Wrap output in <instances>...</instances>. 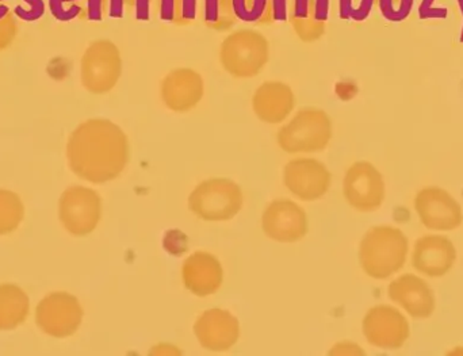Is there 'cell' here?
<instances>
[{
	"label": "cell",
	"instance_id": "cell-1",
	"mask_svg": "<svg viewBox=\"0 0 463 356\" xmlns=\"http://www.w3.org/2000/svg\"><path fill=\"white\" fill-rule=\"evenodd\" d=\"M71 170L84 181L105 183L121 175L129 159L127 136L108 119H90L68 141Z\"/></svg>",
	"mask_w": 463,
	"mask_h": 356
},
{
	"label": "cell",
	"instance_id": "cell-2",
	"mask_svg": "<svg viewBox=\"0 0 463 356\" xmlns=\"http://www.w3.org/2000/svg\"><path fill=\"white\" fill-rule=\"evenodd\" d=\"M410 244L407 236L393 227H375L364 235L359 248V262L367 276L388 279L404 267Z\"/></svg>",
	"mask_w": 463,
	"mask_h": 356
},
{
	"label": "cell",
	"instance_id": "cell-3",
	"mask_svg": "<svg viewBox=\"0 0 463 356\" xmlns=\"http://www.w3.org/2000/svg\"><path fill=\"white\" fill-rule=\"evenodd\" d=\"M269 59V42L255 29H239L224 38L220 46V61L230 75L250 79L259 75Z\"/></svg>",
	"mask_w": 463,
	"mask_h": 356
},
{
	"label": "cell",
	"instance_id": "cell-4",
	"mask_svg": "<svg viewBox=\"0 0 463 356\" xmlns=\"http://www.w3.org/2000/svg\"><path fill=\"white\" fill-rule=\"evenodd\" d=\"M81 83L92 94L110 92L122 75V57L118 46L110 40L90 43L81 57Z\"/></svg>",
	"mask_w": 463,
	"mask_h": 356
},
{
	"label": "cell",
	"instance_id": "cell-5",
	"mask_svg": "<svg viewBox=\"0 0 463 356\" xmlns=\"http://www.w3.org/2000/svg\"><path fill=\"white\" fill-rule=\"evenodd\" d=\"M332 137L331 118L326 111L305 108L282 127L278 143L288 154L323 151Z\"/></svg>",
	"mask_w": 463,
	"mask_h": 356
},
{
	"label": "cell",
	"instance_id": "cell-6",
	"mask_svg": "<svg viewBox=\"0 0 463 356\" xmlns=\"http://www.w3.org/2000/svg\"><path fill=\"white\" fill-rule=\"evenodd\" d=\"M189 205L205 221H227L241 211V190L230 179H209L195 187Z\"/></svg>",
	"mask_w": 463,
	"mask_h": 356
},
{
	"label": "cell",
	"instance_id": "cell-7",
	"mask_svg": "<svg viewBox=\"0 0 463 356\" xmlns=\"http://www.w3.org/2000/svg\"><path fill=\"white\" fill-rule=\"evenodd\" d=\"M102 216L99 195L86 187H71L60 200V220L68 232L86 236L94 232Z\"/></svg>",
	"mask_w": 463,
	"mask_h": 356
},
{
	"label": "cell",
	"instance_id": "cell-8",
	"mask_svg": "<svg viewBox=\"0 0 463 356\" xmlns=\"http://www.w3.org/2000/svg\"><path fill=\"white\" fill-rule=\"evenodd\" d=\"M83 319V309L73 295L53 293L41 301L35 312L38 327L53 336L68 338L78 331Z\"/></svg>",
	"mask_w": 463,
	"mask_h": 356
},
{
	"label": "cell",
	"instance_id": "cell-9",
	"mask_svg": "<svg viewBox=\"0 0 463 356\" xmlns=\"http://www.w3.org/2000/svg\"><path fill=\"white\" fill-rule=\"evenodd\" d=\"M416 213L421 224L430 230L449 232L461 227V205L440 187H426L419 192L415 200Z\"/></svg>",
	"mask_w": 463,
	"mask_h": 356
},
{
	"label": "cell",
	"instance_id": "cell-10",
	"mask_svg": "<svg viewBox=\"0 0 463 356\" xmlns=\"http://www.w3.org/2000/svg\"><path fill=\"white\" fill-rule=\"evenodd\" d=\"M364 333L372 346L402 349L410 339V323L404 314L388 305L374 306L364 320Z\"/></svg>",
	"mask_w": 463,
	"mask_h": 356
},
{
	"label": "cell",
	"instance_id": "cell-11",
	"mask_svg": "<svg viewBox=\"0 0 463 356\" xmlns=\"http://www.w3.org/2000/svg\"><path fill=\"white\" fill-rule=\"evenodd\" d=\"M345 197L356 211H377L385 200V182L380 171L366 162L351 165L345 173Z\"/></svg>",
	"mask_w": 463,
	"mask_h": 356
},
{
	"label": "cell",
	"instance_id": "cell-12",
	"mask_svg": "<svg viewBox=\"0 0 463 356\" xmlns=\"http://www.w3.org/2000/svg\"><path fill=\"white\" fill-rule=\"evenodd\" d=\"M261 227L264 233L272 240L279 243H296L307 236V213L291 201H274L263 213Z\"/></svg>",
	"mask_w": 463,
	"mask_h": 356
},
{
	"label": "cell",
	"instance_id": "cell-13",
	"mask_svg": "<svg viewBox=\"0 0 463 356\" xmlns=\"http://www.w3.org/2000/svg\"><path fill=\"white\" fill-rule=\"evenodd\" d=\"M283 178L286 187L302 201L318 200L331 187V173L315 159L293 160L286 165Z\"/></svg>",
	"mask_w": 463,
	"mask_h": 356
},
{
	"label": "cell",
	"instance_id": "cell-14",
	"mask_svg": "<svg viewBox=\"0 0 463 356\" xmlns=\"http://www.w3.org/2000/svg\"><path fill=\"white\" fill-rule=\"evenodd\" d=\"M205 92L203 76L192 68H176L163 79L160 86L163 102L170 110L184 113L203 100Z\"/></svg>",
	"mask_w": 463,
	"mask_h": 356
},
{
	"label": "cell",
	"instance_id": "cell-15",
	"mask_svg": "<svg viewBox=\"0 0 463 356\" xmlns=\"http://www.w3.org/2000/svg\"><path fill=\"white\" fill-rule=\"evenodd\" d=\"M195 336L209 351H228L236 344L240 325L236 317L222 309L206 311L194 325Z\"/></svg>",
	"mask_w": 463,
	"mask_h": 356
},
{
	"label": "cell",
	"instance_id": "cell-16",
	"mask_svg": "<svg viewBox=\"0 0 463 356\" xmlns=\"http://www.w3.org/2000/svg\"><path fill=\"white\" fill-rule=\"evenodd\" d=\"M456 260V247L445 236H424L416 241L413 267L424 276L431 278L445 276L454 267Z\"/></svg>",
	"mask_w": 463,
	"mask_h": 356
},
{
	"label": "cell",
	"instance_id": "cell-17",
	"mask_svg": "<svg viewBox=\"0 0 463 356\" xmlns=\"http://www.w3.org/2000/svg\"><path fill=\"white\" fill-rule=\"evenodd\" d=\"M388 295L393 303L399 304L413 319H429L434 314V292L426 281L412 274H405L394 279L389 286Z\"/></svg>",
	"mask_w": 463,
	"mask_h": 356
},
{
	"label": "cell",
	"instance_id": "cell-18",
	"mask_svg": "<svg viewBox=\"0 0 463 356\" xmlns=\"http://www.w3.org/2000/svg\"><path fill=\"white\" fill-rule=\"evenodd\" d=\"M184 286L198 297L214 295L222 285V263L208 252H195L184 262Z\"/></svg>",
	"mask_w": 463,
	"mask_h": 356
},
{
	"label": "cell",
	"instance_id": "cell-19",
	"mask_svg": "<svg viewBox=\"0 0 463 356\" xmlns=\"http://www.w3.org/2000/svg\"><path fill=\"white\" fill-rule=\"evenodd\" d=\"M293 89L282 81H266L256 89L252 108L256 116L267 124H279L294 108Z\"/></svg>",
	"mask_w": 463,
	"mask_h": 356
},
{
	"label": "cell",
	"instance_id": "cell-20",
	"mask_svg": "<svg viewBox=\"0 0 463 356\" xmlns=\"http://www.w3.org/2000/svg\"><path fill=\"white\" fill-rule=\"evenodd\" d=\"M288 16L296 34L305 42L320 40L326 32L324 0H286Z\"/></svg>",
	"mask_w": 463,
	"mask_h": 356
},
{
	"label": "cell",
	"instance_id": "cell-21",
	"mask_svg": "<svg viewBox=\"0 0 463 356\" xmlns=\"http://www.w3.org/2000/svg\"><path fill=\"white\" fill-rule=\"evenodd\" d=\"M29 314V298L15 285L0 286V330L8 331L21 325Z\"/></svg>",
	"mask_w": 463,
	"mask_h": 356
},
{
	"label": "cell",
	"instance_id": "cell-22",
	"mask_svg": "<svg viewBox=\"0 0 463 356\" xmlns=\"http://www.w3.org/2000/svg\"><path fill=\"white\" fill-rule=\"evenodd\" d=\"M234 15L247 23L264 24L275 19L274 0H232Z\"/></svg>",
	"mask_w": 463,
	"mask_h": 356
},
{
	"label": "cell",
	"instance_id": "cell-23",
	"mask_svg": "<svg viewBox=\"0 0 463 356\" xmlns=\"http://www.w3.org/2000/svg\"><path fill=\"white\" fill-rule=\"evenodd\" d=\"M24 219L21 198L7 190H0V235L14 232Z\"/></svg>",
	"mask_w": 463,
	"mask_h": 356
},
{
	"label": "cell",
	"instance_id": "cell-24",
	"mask_svg": "<svg viewBox=\"0 0 463 356\" xmlns=\"http://www.w3.org/2000/svg\"><path fill=\"white\" fill-rule=\"evenodd\" d=\"M203 19L214 30H228L237 21L232 0H203Z\"/></svg>",
	"mask_w": 463,
	"mask_h": 356
},
{
	"label": "cell",
	"instance_id": "cell-25",
	"mask_svg": "<svg viewBox=\"0 0 463 356\" xmlns=\"http://www.w3.org/2000/svg\"><path fill=\"white\" fill-rule=\"evenodd\" d=\"M163 18L176 24L192 23L197 11V0H160Z\"/></svg>",
	"mask_w": 463,
	"mask_h": 356
},
{
	"label": "cell",
	"instance_id": "cell-26",
	"mask_svg": "<svg viewBox=\"0 0 463 356\" xmlns=\"http://www.w3.org/2000/svg\"><path fill=\"white\" fill-rule=\"evenodd\" d=\"M18 27L13 14L7 13L0 18V51H5L13 43Z\"/></svg>",
	"mask_w": 463,
	"mask_h": 356
}]
</instances>
